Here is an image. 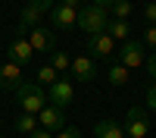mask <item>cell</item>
I'll return each instance as SVG.
<instances>
[{
  "mask_svg": "<svg viewBox=\"0 0 156 138\" xmlns=\"http://www.w3.org/2000/svg\"><path fill=\"white\" fill-rule=\"evenodd\" d=\"M106 25H109V9L94 6V3L78 9V28H81L87 38H90V35H103V32H106Z\"/></svg>",
  "mask_w": 156,
  "mask_h": 138,
  "instance_id": "obj_1",
  "label": "cell"
},
{
  "mask_svg": "<svg viewBox=\"0 0 156 138\" xmlns=\"http://www.w3.org/2000/svg\"><path fill=\"white\" fill-rule=\"evenodd\" d=\"M16 100H19V107L25 113H41L47 107V88H41L37 82H22L19 85V91H16Z\"/></svg>",
  "mask_w": 156,
  "mask_h": 138,
  "instance_id": "obj_2",
  "label": "cell"
},
{
  "mask_svg": "<svg viewBox=\"0 0 156 138\" xmlns=\"http://www.w3.org/2000/svg\"><path fill=\"white\" fill-rule=\"evenodd\" d=\"M122 129L128 138H147L150 135V116H147V107H131L125 113V122Z\"/></svg>",
  "mask_w": 156,
  "mask_h": 138,
  "instance_id": "obj_3",
  "label": "cell"
},
{
  "mask_svg": "<svg viewBox=\"0 0 156 138\" xmlns=\"http://www.w3.org/2000/svg\"><path fill=\"white\" fill-rule=\"evenodd\" d=\"M144 60H147L144 41H140V38H128V41L119 47V60L115 63H122L125 69H137V66H144Z\"/></svg>",
  "mask_w": 156,
  "mask_h": 138,
  "instance_id": "obj_4",
  "label": "cell"
},
{
  "mask_svg": "<svg viewBox=\"0 0 156 138\" xmlns=\"http://www.w3.org/2000/svg\"><path fill=\"white\" fill-rule=\"evenodd\" d=\"M47 100H50L53 107L66 110L72 100H75V82H72V79H56L53 85L47 88Z\"/></svg>",
  "mask_w": 156,
  "mask_h": 138,
  "instance_id": "obj_5",
  "label": "cell"
},
{
  "mask_svg": "<svg viewBox=\"0 0 156 138\" xmlns=\"http://www.w3.org/2000/svg\"><path fill=\"white\" fill-rule=\"evenodd\" d=\"M50 19H53V28L56 32H72L78 28V6H69V3H59L50 9Z\"/></svg>",
  "mask_w": 156,
  "mask_h": 138,
  "instance_id": "obj_6",
  "label": "cell"
},
{
  "mask_svg": "<svg viewBox=\"0 0 156 138\" xmlns=\"http://www.w3.org/2000/svg\"><path fill=\"white\" fill-rule=\"evenodd\" d=\"M31 57H34V47L28 44V38H25V35H16V38L9 41L6 60H9V63H16V66H28Z\"/></svg>",
  "mask_w": 156,
  "mask_h": 138,
  "instance_id": "obj_7",
  "label": "cell"
},
{
  "mask_svg": "<svg viewBox=\"0 0 156 138\" xmlns=\"http://www.w3.org/2000/svg\"><path fill=\"white\" fill-rule=\"evenodd\" d=\"M72 82H81V85H87V82H94L97 79V60L94 57H75L72 60Z\"/></svg>",
  "mask_w": 156,
  "mask_h": 138,
  "instance_id": "obj_8",
  "label": "cell"
},
{
  "mask_svg": "<svg viewBox=\"0 0 156 138\" xmlns=\"http://www.w3.org/2000/svg\"><path fill=\"white\" fill-rule=\"evenodd\" d=\"M22 82H25V79H22V66H16V63H9V60L0 63V91L16 94Z\"/></svg>",
  "mask_w": 156,
  "mask_h": 138,
  "instance_id": "obj_9",
  "label": "cell"
},
{
  "mask_svg": "<svg viewBox=\"0 0 156 138\" xmlns=\"http://www.w3.org/2000/svg\"><path fill=\"white\" fill-rule=\"evenodd\" d=\"M37 122H41V129H47V132H62L66 129V113H62L59 107H53V104H47L41 113H37Z\"/></svg>",
  "mask_w": 156,
  "mask_h": 138,
  "instance_id": "obj_10",
  "label": "cell"
},
{
  "mask_svg": "<svg viewBox=\"0 0 156 138\" xmlns=\"http://www.w3.org/2000/svg\"><path fill=\"white\" fill-rule=\"evenodd\" d=\"M112 50H115V41H112L106 32L87 38V57H94V60H106V57H112Z\"/></svg>",
  "mask_w": 156,
  "mask_h": 138,
  "instance_id": "obj_11",
  "label": "cell"
},
{
  "mask_svg": "<svg viewBox=\"0 0 156 138\" xmlns=\"http://www.w3.org/2000/svg\"><path fill=\"white\" fill-rule=\"evenodd\" d=\"M28 44L34 47V54H53L56 35H53V28H44V25H37V28H31V38H28Z\"/></svg>",
  "mask_w": 156,
  "mask_h": 138,
  "instance_id": "obj_12",
  "label": "cell"
},
{
  "mask_svg": "<svg viewBox=\"0 0 156 138\" xmlns=\"http://www.w3.org/2000/svg\"><path fill=\"white\" fill-rule=\"evenodd\" d=\"M41 16H44V6H37L34 0H28V3H25V9H22V16H19V28H16V35H28V28H37Z\"/></svg>",
  "mask_w": 156,
  "mask_h": 138,
  "instance_id": "obj_13",
  "label": "cell"
},
{
  "mask_svg": "<svg viewBox=\"0 0 156 138\" xmlns=\"http://www.w3.org/2000/svg\"><path fill=\"white\" fill-rule=\"evenodd\" d=\"M94 138H125V129L115 119H100L94 125Z\"/></svg>",
  "mask_w": 156,
  "mask_h": 138,
  "instance_id": "obj_14",
  "label": "cell"
},
{
  "mask_svg": "<svg viewBox=\"0 0 156 138\" xmlns=\"http://www.w3.org/2000/svg\"><path fill=\"white\" fill-rule=\"evenodd\" d=\"M106 35L112 38V41H128L131 38V22H125V19H109V25H106Z\"/></svg>",
  "mask_w": 156,
  "mask_h": 138,
  "instance_id": "obj_15",
  "label": "cell"
},
{
  "mask_svg": "<svg viewBox=\"0 0 156 138\" xmlns=\"http://www.w3.org/2000/svg\"><path fill=\"white\" fill-rule=\"evenodd\" d=\"M12 125H16V132H22V135H31L34 129H41V122H37L34 113H19Z\"/></svg>",
  "mask_w": 156,
  "mask_h": 138,
  "instance_id": "obj_16",
  "label": "cell"
},
{
  "mask_svg": "<svg viewBox=\"0 0 156 138\" xmlns=\"http://www.w3.org/2000/svg\"><path fill=\"white\" fill-rule=\"evenodd\" d=\"M128 79H131V69H125L122 63H112L106 69V82L109 85H128Z\"/></svg>",
  "mask_w": 156,
  "mask_h": 138,
  "instance_id": "obj_17",
  "label": "cell"
},
{
  "mask_svg": "<svg viewBox=\"0 0 156 138\" xmlns=\"http://www.w3.org/2000/svg\"><path fill=\"white\" fill-rule=\"evenodd\" d=\"M50 66L56 72H66V69H72V57L62 54V50H53V54H50Z\"/></svg>",
  "mask_w": 156,
  "mask_h": 138,
  "instance_id": "obj_18",
  "label": "cell"
},
{
  "mask_svg": "<svg viewBox=\"0 0 156 138\" xmlns=\"http://www.w3.org/2000/svg\"><path fill=\"white\" fill-rule=\"evenodd\" d=\"M56 79H59V75H56V69L50 66V63H44V66L37 69V85H41V88H50Z\"/></svg>",
  "mask_w": 156,
  "mask_h": 138,
  "instance_id": "obj_19",
  "label": "cell"
},
{
  "mask_svg": "<svg viewBox=\"0 0 156 138\" xmlns=\"http://www.w3.org/2000/svg\"><path fill=\"white\" fill-rule=\"evenodd\" d=\"M109 16H112V19H125V22H128V16H131V3H128V0H115L112 9H109Z\"/></svg>",
  "mask_w": 156,
  "mask_h": 138,
  "instance_id": "obj_20",
  "label": "cell"
},
{
  "mask_svg": "<svg viewBox=\"0 0 156 138\" xmlns=\"http://www.w3.org/2000/svg\"><path fill=\"white\" fill-rule=\"evenodd\" d=\"M53 138H81V132H78L75 125H66V129H62V132H56Z\"/></svg>",
  "mask_w": 156,
  "mask_h": 138,
  "instance_id": "obj_21",
  "label": "cell"
},
{
  "mask_svg": "<svg viewBox=\"0 0 156 138\" xmlns=\"http://www.w3.org/2000/svg\"><path fill=\"white\" fill-rule=\"evenodd\" d=\"M144 44H147V47H153V50H156V25H150V28H147V32H144Z\"/></svg>",
  "mask_w": 156,
  "mask_h": 138,
  "instance_id": "obj_22",
  "label": "cell"
},
{
  "mask_svg": "<svg viewBox=\"0 0 156 138\" xmlns=\"http://www.w3.org/2000/svg\"><path fill=\"white\" fill-rule=\"evenodd\" d=\"M144 19H147L150 25H156V0H153V3H147V6H144Z\"/></svg>",
  "mask_w": 156,
  "mask_h": 138,
  "instance_id": "obj_23",
  "label": "cell"
},
{
  "mask_svg": "<svg viewBox=\"0 0 156 138\" xmlns=\"http://www.w3.org/2000/svg\"><path fill=\"white\" fill-rule=\"evenodd\" d=\"M144 69L150 72V79H153V75H156V50H153V54H150V57L144 60Z\"/></svg>",
  "mask_w": 156,
  "mask_h": 138,
  "instance_id": "obj_24",
  "label": "cell"
},
{
  "mask_svg": "<svg viewBox=\"0 0 156 138\" xmlns=\"http://www.w3.org/2000/svg\"><path fill=\"white\" fill-rule=\"evenodd\" d=\"M147 110H156V85L147 88Z\"/></svg>",
  "mask_w": 156,
  "mask_h": 138,
  "instance_id": "obj_25",
  "label": "cell"
},
{
  "mask_svg": "<svg viewBox=\"0 0 156 138\" xmlns=\"http://www.w3.org/2000/svg\"><path fill=\"white\" fill-rule=\"evenodd\" d=\"M28 138H53V132H47V129H34Z\"/></svg>",
  "mask_w": 156,
  "mask_h": 138,
  "instance_id": "obj_26",
  "label": "cell"
},
{
  "mask_svg": "<svg viewBox=\"0 0 156 138\" xmlns=\"http://www.w3.org/2000/svg\"><path fill=\"white\" fill-rule=\"evenodd\" d=\"M90 3H94V6H103V9H112L115 0H90Z\"/></svg>",
  "mask_w": 156,
  "mask_h": 138,
  "instance_id": "obj_27",
  "label": "cell"
},
{
  "mask_svg": "<svg viewBox=\"0 0 156 138\" xmlns=\"http://www.w3.org/2000/svg\"><path fill=\"white\" fill-rule=\"evenodd\" d=\"M34 3H37V6H44V9H53V6H56V0H34Z\"/></svg>",
  "mask_w": 156,
  "mask_h": 138,
  "instance_id": "obj_28",
  "label": "cell"
},
{
  "mask_svg": "<svg viewBox=\"0 0 156 138\" xmlns=\"http://www.w3.org/2000/svg\"><path fill=\"white\" fill-rule=\"evenodd\" d=\"M62 3H69V6H78V0H62Z\"/></svg>",
  "mask_w": 156,
  "mask_h": 138,
  "instance_id": "obj_29",
  "label": "cell"
},
{
  "mask_svg": "<svg viewBox=\"0 0 156 138\" xmlns=\"http://www.w3.org/2000/svg\"><path fill=\"white\" fill-rule=\"evenodd\" d=\"M153 85H156V75H153Z\"/></svg>",
  "mask_w": 156,
  "mask_h": 138,
  "instance_id": "obj_30",
  "label": "cell"
},
{
  "mask_svg": "<svg viewBox=\"0 0 156 138\" xmlns=\"http://www.w3.org/2000/svg\"><path fill=\"white\" fill-rule=\"evenodd\" d=\"M0 138H3V135H0Z\"/></svg>",
  "mask_w": 156,
  "mask_h": 138,
  "instance_id": "obj_31",
  "label": "cell"
},
{
  "mask_svg": "<svg viewBox=\"0 0 156 138\" xmlns=\"http://www.w3.org/2000/svg\"><path fill=\"white\" fill-rule=\"evenodd\" d=\"M125 138H128V135H125Z\"/></svg>",
  "mask_w": 156,
  "mask_h": 138,
  "instance_id": "obj_32",
  "label": "cell"
}]
</instances>
